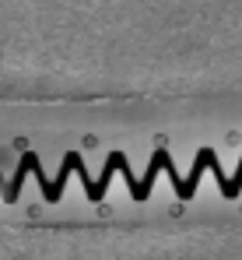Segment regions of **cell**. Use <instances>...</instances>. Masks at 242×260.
Listing matches in <instances>:
<instances>
[{
    "instance_id": "cell-2",
    "label": "cell",
    "mask_w": 242,
    "mask_h": 260,
    "mask_svg": "<svg viewBox=\"0 0 242 260\" xmlns=\"http://www.w3.org/2000/svg\"><path fill=\"white\" fill-rule=\"evenodd\" d=\"M221 193H225L228 201H235V197H239V193H242V158H239V169H235V176L228 179V186H225Z\"/></svg>"
},
{
    "instance_id": "cell-1",
    "label": "cell",
    "mask_w": 242,
    "mask_h": 260,
    "mask_svg": "<svg viewBox=\"0 0 242 260\" xmlns=\"http://www.w3.org/2000/svg\"><path fill=\"white\" fill-rule=\"evenodd\" d=\"M168 158V151L165 148H158L155 155H151V166H148V173H144V179H137V193H133V201H148L151 197V190H155V179L161 176V162Z\"/></svg>"
}]
</instances>
